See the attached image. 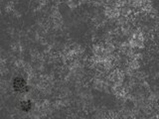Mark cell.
<instances>
[{
    "mask_svg": "<svg viewBox=\"0 0 159 119\" xmlns=\"http://www.w3.org/2000/svg\"><path fill=\"white\" fill-rule=\"evenodd\" d=\"M13 86H14L15 90L19 91V92H23V90H25L26 83L23 79H21V77H16V79L14 80Z\"/></svg>",
    "mask_w": 159,
    "mask_h": 119,
    "instance_id": "cell-1",
    "label": "cell"
},
{
    "mask_svg": "<svg viewBox=\"0 0 159 119\" xmlns=\"http://www.w3.org/2000/svg\"><path fill=\"white\" fill-rule=\"evenodd\" d=\"M21 106H22V109L24 111H28L31 108V102L29 100L28 101H24V102L21 103Z\"/></svg>",
    "mask_w": 159,
    "mask_h": 119,
    "instance_id": "cell-2",
    "label": "cell"
}]
</instances>
